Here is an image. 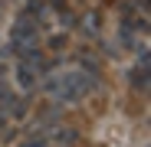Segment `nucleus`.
Instances as JSON below:
<instances>
[{
	"label": "nucleus",
	"instance_id": "obj_1",
	"mask_svg": "<svg viewBox=\"0 0 151 147\" xmlns=\"http://www.w3.org/2000/svg\"><path fill=\"white\" fill-rule=\"evenodd\" d=\"M95 88V79H89L86 72H66V75H56L46 82V92L56 98L59 105H72L79 102L82 95H89Z\"/></svg>",
	"mask_w": 151,
	"mask_h": 147
},
{
	"label": "nucleus",
	"instance_id": "obj_4",
	"mask_svg": "<svg viewBox=\"0 0 151 147\" xmlns=\"http://www.w3.org/2000/svg\"><path fill=\"white\" fill-rule=\"evenodd\" d=\"M76 137H79V134H76L72 128H59V131H56V141H59V144H72Z\"/></svg>",
	"mask_w": 151,
	"mask_h": 147
},
{
	"label": "nucleus",
	"instance_id": "obj_2",
	"mask_svg": "<svg viewBox=\"0 0 151 147\" xmlns=\"http://www.w3.org/2000/svg\"><path fill=\"white\" fill-rule=\"evenodd\" d=\"M17 79H20L23 88H33V85H36V62H20Z\"/></svg>",
	"mask_w": 151,
	"mask_h": 147
},
{
	"label": "nucleus",
	"instance_id": "obj_5",
	"mask_svg": "<svg viewBox=\"0 0 151 147\" xmlns=\"http://www.w3.org/2000/svg\"><path fill=\"white\" fill-rule=\"evenodd\" d=\"M86 33H92V36L99 33V13H89L86 16Z\"/></svg>",
	"mask_w": 151,
	"mask_h": 147
},
{
	"label": "nucleus",
	"instance_id": "obj_3",
	"mask_svg": "<svg viewBox=\"0 0 151 147\" xmlns=\"http://www.w3.org/2000/svg\"><path fill=\"white\" fill-rule=\"evenodd\" d=\"M132 88L135 92H145L148 88V65L145 62H138V69L132 72Z\"/></svg>",
	"mask_w": 151,
	"mask_h": 147
}]
</instances>
